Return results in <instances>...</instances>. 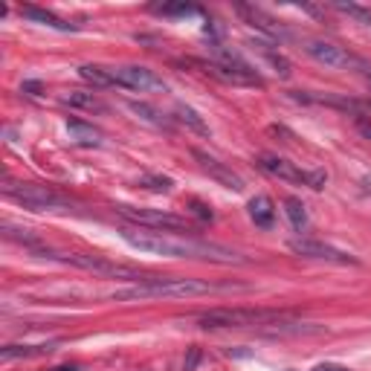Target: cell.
<instances>
[{
  "instance_id": "1",
  "label": "cell",
  "mask_w": 371,
  "mask_h": 371,
  "mask_svg": "<svg viewBox=\"0 0 371 371\" xmlns=\"http://www.w3.org/2000/svg\"><path fill=\"white\" fill-rule=\"evenodd\" d=\"M122 238L148 255H166V258H198V261H212V264H250L247 255L226 250L220 244L209 241H195V238H180L171 232H146V229H125Z\"/></svg>"
},
{
  "instance_id": "2",
  "label": "cell",
  "mask_w": 371,
  "mask_h": 371,
  "mask_svg": "<svg viewBox=\"0 0 371 371\" xmlns=\"http://www.w3.org/2000/svg\"><path fill=\"white\" fill-rule=\"evenodd\" d=\"M215 285L200 282V278H157L148 275L146 282H139L136 288L128 290H116L113 299L116 302H133V299H186V296H203L212 293Z\"/></svg>"
},
{
  "instance_id": "3",
  "label": "cell",
  "mask_w": 371,
  "mask_h": 371,
  "mask_svg": "<svg viewBox=\"0 0 371 371\" xmlns=\"http://www.w3.org/2000/svg\"><path fill=\"white\" fill-rule=\"evenodd\" d=\"M288 313L282 310H258V308H220L209 310L200 316V328L203 331H218V328H250V325H267L278 322Z\"/></svg>"
},
{
  "instance_id": "4",
  "label": "cell",
  "mask_w": 371,
  "mask_h": 371,
  "mask_svg": "<svg viewBox=\"0 0 371 371\" xmlns=\"http://www.w3.org/2000/svg\"><path fill=\"white\" fill-rule=\"evenodd\" d=\"M44 258H53V261H64V264H73V267H81V270H90V273H102V275H116V278H136V282H146L148 275H143L136 267H125V264H116V261H108V258H99V255H84V253H53V250H41Z\"/></svg>"
},
{
  "instance_id": "5",
  "label": "cell",
  "mask_w": 371,
  "mask_h": 371,
  "mask_svg": "<svg viewBox=\"0 0 371 371\" xmlns=\"http://www.w3.org/2000/svg\"><path fill=\"white\" fill-rule=\"evenodd\" d=\"M4 195L24 203L26 209H64V206H70V200L64 195L46 189V186H38V183H12V180H6Z\"/></svg>"
},
{
  "instance_id": "6",
  "label": "cell",
  "mask_w": 371,
  "mask_h": 371,
  "mask_svg": "<svg viewBox=\"0 0 371 371\" xmlns=\"http://www.w3.org/2000/svg\"><path fill=\"white\" fill-rule=\"evenodd\" d=\"M116 212L125 218V220H131V223H136L139 229H157V232H192V226H189V220L186 218H177V215H171V212H163V209H136V206H116Z\"/></svg>"
},
{
  "instance_id": "7",
  "label": "cell",
  "mask_w": 371,
  "mask_h": 371,
  "mask_svg": "<svg viewBox=\"0 0 371 371\" xmlns=\"http://www.w3.org/2000/svg\"><path fill=\"white\" fill-rule=\"evenodd\" d=\"M258 166L267 171V174H273V177H278V180H288V183H305V186H310V189H325V171H305V168H299L296 163H288V160H282V157H275V154H261L258 157Z\"/></svg>"
},
{
  "instance_id": "8",
  "label": "cell",
  "mask_w": 371,
  "mask_h": 371,
  "mask_svg": "<svg viewBox=\"0 0 371 371\" xmlns=\"http://www.w3.org/2000/svg\"><path fill=\"white\" fill-rule=\"evenodd\" d=\"M111 76H113V84L128 87V90H139V93L166 90V81L160 76H154V70H148V67H136V64L111 67Z\"/></svg>"
},
{
  "instance_id": "9",
  "label": "cell",
  "mask_w": 371,
  "mask_h": 371,
  "mask_svg": "<svg viewBox=\"0 0 371 371\" xmlns=\"http://www.w3.org/2000/svg\"><path fill=\"white\" fill-rule=\"evenodd\" d=\"M305 53L313 56L316 61H322L325 67H360V59L345 53L342 46L331 44V41H319V38H308L305 41Z\"/></svg>"
},
{
  "instance_id": "10",
  "label": "cell",
  "mask_w": 371,
  "mask_h": 371,
  "mask_svg": "<svg viewBox=\"0 0 371 371\" xmlns=\"http://www.w3.org/2000/svg\"><path fill=\"white\" fill-rule=\"evenodd\" d=\"M290 250L296 255H305V258H316V261H334V264H357L354 255L348 253H340L328 244H322V241H308V238H293L290 241Z\"/></svg>"
},
{
  "instance_id": "11",
  "label": "cell",
  "mask_w": 371,
  "mask_h": 371,
  "mask_svg": "<svg viewBox=\"0 0 371 371\" xmlns=\"http://www.w3.org/2000/svg\"><path fill=\"white\" fill-rule=\"evenodd\" d=\"M189 64L200 67L206 76H212L218 81H226V84H261L255 70H232V67H223L218 61H200V59H189Z\"/></svg>"
},
{
  "instance_id": "12",
  "label": "cell",
  "mask_w": 371,
  "mask_h": 371,
  "mask_svg": "<svg viewBox=\"0 0 371 371\" xmlns=\"http://www.w3.org/2000/svg\"><path fill=\"white\" fill-rule=\"evenodd\" d=\"M192 154H195V160L200 163V168H203L209 177H215L220 186H226V189H232V192H241V189H244V180H241L235 171H232V168H226L223 163H218L215 157H209V154L200 151V148H195Z\"/></svg>"
},
{
  "instance_id": "13",
  "label": "cell",
  "mask_w": 371,
  "mask_h": 371,
  "mask_svg": "<svg viewBox=\"0 0 371 371\" xmlns=\"http://www.w3.org/2000/svg\"><path fill=\"white\" fill-rule=\"evenodd\" d=\"M67 131H70V139L76 146H87V148L102 146V131L81 122V119H67Z\"/></svg>"
},
{
  "instance_id": "14",
  "label": "cell",
  "mask_w": 371,
  "mask_h": 371,
  "mask_svg": "<svg viewBox=\"0 0 371 371\" xmlns=\"http://www.w3.org/2000/svg\"><path fill=\"white\" fill-rule=\"evenodd\" d=\"M21 15L29 18V21H35V24L50 26V29H59V32H76V24H67V21H61L59 15L46 12V9H38V6H21Z\"/></svg>"
},
{
  "instance_id": "15",
  "label": "cell",
  "mask_w": 371,
  "mask_h": 371,
  "mask_svg": "<svg viewBox=\"0 0 371 371\" xmlns=\"http://www.w3.org/2000/svg\"><path fill=\"white\" fill-rule=\"evenodd\" d=\"M250 218H253V223H255V226H261V229H270V226H273V220H275L273 200H270L267 195H258V198H253V200H250Z\"/></svg>"
},
{
  "instance_id": "16",
  "label": "cell",
  "mask_w": 371,
  "mask_h": 371,
  "mask_svg": "<svg viewBox=\"0 0 371 371\" xmlns=\"http://www.w3.org/2000/svg\"><path fill=\"white\" fill-rule=\"evenodd\" d=\"M238 12L253 24V26H258L261 32H267L270 38H282L285 32H282V26H275V21L273 18H267L261 9H255V6H238Z\"/></svg>"
},
{
  "instance_id": "17",
  "label": "cell",
  "mask_w": 371,
  "mask_h": 371,
  "mask_svg": "<svg viewBox=\"0 0 371 371\" xmlns=\"http://www.w3.org/2000/svg\"><path fill=\"white\" fill-rule=\"evenodd\" d=\"M61 102L70 105V108H78V111H99V113L105 111V105L99 102L96 93H84V90H70V93H64Z\"/></svg>"
},
{
  "instance_id": "18",
  "label": "cell",
  "mask_w": 371,
  "mask_h": 371,
  "mask_svg": "<svg viewBox=\"0 0 371 371\" xmlns=\"http://www.w3.org/2000/svg\"><path fill=\"white\" fill-rule=\"evenodd\" d=\"M50 351H56V342H46V345H4L0 348V357L4 360H15V357L29 360V357H44Z\"/></svg>"
},
{
  "instance_id": "19",
  "label": "cell",
  "mask_w": 371,
  "mask_h": 371,
  "mask_svg": "<svg viewBox=\"0 0 371 371\" xmlns=\"http://www.w3.org/2000/svg\"><path fill=\"white\" fill-rule=\"evenodd\" d=\"M78 76L84 81H90L93 87H113V76H111V67H99V64H84L78 67Z\"/></svg>"
},
{
  "instance_id": "20",
  "label": "cell",
  "mask_w": 371,
  "mask_h": 371,
  "mask_svg": "<svg viewBox=\"0 0 371 371\" xmlns=\"http://www.w3.org/2000/svg\"><path fill=\"white\" fill-rule=\"evenodd\" d=\"M285 212H288V218H290V223H293L296 232H305V229H308V209H305L302 200L288 198V200H285Z\"/></svg>"
},
{
  "instance_id": "21",
  "label": "cell",
  "mask_w": 371,
  "mask_h": 371,
  "mask_svg": "<svg viewBox=\"0 0 371 371\" xmlns=\"http://www.w3.org/2000/svg\"><path fill=\"white\" fill-rule=\"evenodd\" d=\"M177 119L183 122V125H189L192 131H198V133H203V136H209V125L189 108V105H177Z\"/></svg>"
},
{
  "instance_id": "22",
  "label": "cell",
  "mask_w": 371,
  "mask_h": 371,
  "mask_svg": "<svg viewBox=\"0 0 371 371\" xmlns=\"http://www.w3.org/2000/svg\"><path fill=\"white\" fill-rule=\"evenodd\" d=\"M128 108L136 113V116H143L146 122H151V125H157V128H168V122L151 108V105H146V102H128Z\"/></svg>"
},
{
  "instance_id": "23",
  "label": "cell",
  "mask_w": 371,
  "mask_h": 371,
  "mask_svg": "<svg viewBox=\"0 0 371 371\" xmlns=\"http://www.w3.org/2000/svg\"><path fill=\"white\" fill-rule=\"evenodd\" d=\"M146 186L151 192H171V180L168 177H146Z\"/></svg>"
},
{
  "instance_id": "24",
  "label": "cell",
  "mask_w": 371,
  "mask_h": 371,
  "mask_svg": "<svg viewBox=\"0 0 371 371\" xmlns=\"http://www.w3.org/2000/svg\"><path fill=\"white\" fill-rule=\"evenodd\" d=\"M337 9H340V12H348V15H354V18L365 21V24H371V15H368L365 9H360V6H354V4H337Z\"/></svg>"
},
{
  "instance_id": "25",
  "label": "cell",
  "mask_w": 371,
  "mask_h": 371,
  "mask_svg": "<svg viewBox=\"0 0 371 371\" xmlns=\"http://www.w3.org/2000/svg\"><path fill=\"white\" fill-rule=\"evenodd\" d=\"M189 206H192V212H195L198 218H203V220H212V209H209L206 203H200V200H189Z\"/></svg>"
},
{
  "instance_id": "26",
  "label": "cell",
  "mask_w": 371,
  "mask_h": 371,
  "mask_svg": "<svg viewBox=\"0 0 371 371\" xmlns=\"http://www.w3.org/2000/svg\"><path fill=\"white\" fill-rule=\"evenodd\" d=\"M198 360H200V348H189V357H186V362H183V371H195V365H198Z\"/></svg>"
},
{
  "instance_id": "27",
  "label": "cell",
  "mask_w": 371,
  "mask_h": 371,
  "mask_svg": "<svg viewBox=\"0 0 371 371\" xmlns=\"http://www.w3.org/2000/svg\"><path fill=\"white\" fill-rule=\"evenodd\" d=\"M357 128H360V133H362L365 139H371V122H365V119H357Z\"/></svg>"
},
{
  "instance_id": "28",
  "label": "cell",
  "mask_w": 371,
  "mask_h": 371,
  "mask_svg": "<svg viewBox=\"0 0 371 371\" xmlns=\"http://www.w3.org/2000/svg\"><path fill=\"white\" fill-rule=\"evenodd\" d=\"M313 371H345L342 365H331V362H325V365H316Z\"/></svg>"
}]
</instances>
